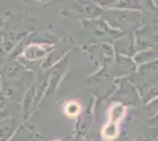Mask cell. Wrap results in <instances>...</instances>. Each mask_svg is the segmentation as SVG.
Returning <instances> with one entry per match:
<instances>
[{"mask_svg": "<svg viewBox=\"0 0 158 141\" xmlns=\"http://www.w3.org/2000/svg\"><path fill=\"white\" fill-rule=\"evenodd\" d=\"M126 108L119 104L116 102L113 104L110 111H109V121L102 129V138L104 141H113L118 138L119 135V123L125 116Z\"/></svg>", "mask_w": 158, "mask_h": 141, "instance_id": "cell-1", "label": "cell"}, {"mask_svg": "<svg viewBox=\"0 0 158 141\" xmlns=\"http://www.w3.org/2000/svg\"><path fill=\"white\" fill-rule=\"evenodd\" d=\"M65 113L67 116L70 118H74L80 113V105L78 102H74V101H71L69 102L65 106Z\"/></svg>", "mask_w": 158, "mask_h": 141, "instance_id": "cell-2", "label": "cell"}, {"mask_svg": "<svg viewBox=\"0 0 158 141\" xmlns=\"http://www.w3.org/2000/svg\"><path fill=\"white\" fill-rule=\"evenodd\" d=\"M56 141H61V140H56Z\"/></svg>", "mask_w": 158, "mask_h": 141, "instance_id": "cell-3", "label": "cell"}]
</instances>
